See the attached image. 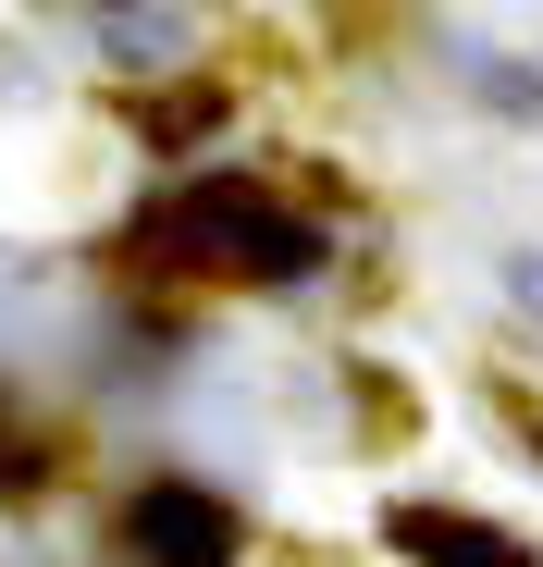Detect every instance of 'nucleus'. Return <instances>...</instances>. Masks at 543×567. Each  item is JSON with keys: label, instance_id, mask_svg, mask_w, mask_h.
I'll use <instances>...</instances> for the list:
<instances>
[{"label": "nucleus", "instance_id": "f03ea898", "mask_svg": "<svg viewBox=\"0 0 543 567\" xmlns=\"http://www.w3.org/2000/svg\"><path fill=\"white\" fill-rule=\"evenodd\" d=\"M124 543H136V567H235V506L198 482H136Z\"/></svg>", "mask_w": 543, "mask_h": 567}, {"label": "nucleus", "instance_id": "7ed1b4c3", "mask_svg": "<svg viewBox=\"0 0 543 567\" xmlns=\"http://www.w3.org/2000/svg\"><path fill=\"white\" fill-rule=\"evenodd\" d=\"M396 543L420 567H531V543H506L494 518H458V506H396Z\"/></svg>", "mask_w": 543, "mask_h": 567}, {"label": "nucleus", "instance_id": "f257e3e1", "mask_svg": "<svg viewBox=\"0 0 543 567\" xmlns=\"http://www.w3.org/2000/svg\"><path fill=\"white\" fill-rule=\"evenodd\" d=\"M148 247L186 259V271H247V284H309L321 271V223H297L285 198H259V185H235V173L173 185L161 223H148Z\"/></svg>", "mask_w": 543, "mask_h": 567}, {"label": "nucleus", "instance_id": "20e7f679", "mask_svg": "<svg viewBox=\"0 0 543 567\" xmlns=\"http://www.w3.org/2000/svg\"><path fill=\"white\" fill-rule=\"evenodd\" d=\"M519 297H531V309H543V259H519Z\"/></svg>", "mask_w": 543, "mask_h": 567}]
</instances>
